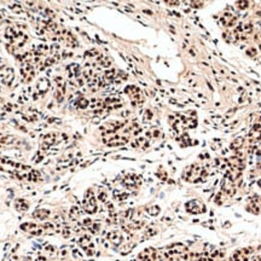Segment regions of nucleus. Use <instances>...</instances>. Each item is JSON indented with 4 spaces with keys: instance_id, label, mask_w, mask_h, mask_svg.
Wrapping results in <instances>:
<instances>
[{
    "instance_id": "1",
    "label": "nucleus",
    "mask_w": 261,
    "mask_h": 261,
    "mask_svg": "<svg viewBox=\"0 0 261 261\" xmlns=\"http://www.w3.org/2000/svg\"><path fill=\"white\" fill-rule=\"evenodd\" d=\"M5 37H7L9 44H10L13 49H20L28 41V35L22 31L14 28V27H10V28L7 29Z\"/></svg>"
},
{
    "instance_id": "2",
    "label": "nucleus",
    "mask_w": 261,
    "mask_h": 261,
    "mask_svg": "<svg viewBox=\"0 0 261 261\" xmlns=\"http://www.w3.org/2000/svg\"><path fill=\"white\" fill-rule=\"evenodd\" d=\"M207 177V172L203 167L201 166H190L184 172V179L190 183H199L205 181Z\"/></svg>"
},
{
    "instance_id": "3",
    "label": "nucleus",
    "mask_w": 261,
    "mask_h": 261,
    "mask_svg": "<svg viewBox=\"0 0 261 261\" xmlns=\"http://www.w3.org/2000/svg\"><path fill=\"white\" fill-rule=\"evenodd\" d=\"M82 207L85 209L86 213L89 214H96L98 209V205H97V200H96V196L92 190H87L85 196H83V201H82Z\"/></svg>"
},
{
    "instance_id": "4",
    "label": "nucleus",
    "mask_w": 261,
    "mask_h": 261,
    "mask_svg": "<svg viewBox=\"0 0 261 261\" xmlns=\"http://www.w3.org/2000/svg\"><path fill=\"white\" fill-rule=\"evenodd\" d=\"M225 254L220 250H213L209 253L195 254L193 255V261H224Z\"/></svg>"
},
{
    "instance_id": "5",
    "label": "nucleus",
    "mask_w": 261,
    "mask_h": 261,
    "mask_svg": "<svg viewBox=\"0 0 261 261\" xmlns=\"http://www.w3.org/2000/svg\"><path fill=\"white\" fill-rule=\"evenodd\" d=\"M21 229L23 231H26V232L31 233V235H34V236H40L43 235L45 232V230H51L52 227H51V225L49 224L47 226H43V225H39V224H33V223H25L21 225Z\"/></svg>"
},
{
    "instance_id": "6",
    "label": "nucleus",
    "mask_w": 261,
    "mask_h": 261,
    "mask_svg": "<svg viewBox=\"0 0 261 261\" xmlns=\"http://www.w3.org/2000/svg\"><path fill=\"white\" fill-rule=\"evenodd\" d=\"M125 92L127 94L128 96H130L131 101H132V104L133 106H139V104L143 103L144 98H143V94L142 91H140L139 89L136 86H128L126 87Z\"/></svg>"
},
{
    "instance_id": "7",
    "label": "nucleus",
    "mask_w": 261,
    "mask_h": 261,
    "mask_svg": "<svg viewBox=\"0 0 261 261\" xmlns=\"http://www.w3.org/2000/svg\"><path fill=\"white\" fill-rule=\"evenodd\" d=\"M185 209L190 214H202L206 212V206L203 205L202 201L200 200H191L187 202L185 205Z\"/></svg>"
},
{
    "instance_id": "8",
    "label": "nucleus",
    "mask_w": 261,
    "mask_h": 261,
    "mask_svg": "<svg viewBox=\"0 0 261 261\" xmlns=\"http://www.w3.org/2000/svg\"><path fill=\"white\" fill-rule=\"evenodd\" d=\"M103 142L109 146H120L128 142V136H120V134H112L103 138Z\"/></svg>"
},
{
    "instance_id": "9",
    "label": "nucleus",
    "mask_w": 261,
    "mask_h": 261,
    "mask_svg": "<svg viewBox=\"0 0 261 261\" xmlns=\"http://www.w3.org/2000/svg\"><path fill=\"white\" fill-rule=\"evenodd\" d=\"M14 77H15V73L13 68L4 65V67L0 69V82L2 83H4V85L7 86H10L11 82L14 81Z\"/></svg>"
},
{
    "instance_id": "10",
    "label": "nucleus",
    "mask_w": 261,
    "mask_h": 261,
    "mask_svg": "<svg viewBox=\"0 0 261 261\" xmlns=\"http://www.w3.org/2000/svg\"><path fill=\"white\" fill-rule=\"evenodd\" d=\"M79 245L89 256H92L95 254V244L89 236L85 235L81 237L79 239Z\"/></svg>"
},
{
    "instance_id": "11",
    "label": "nucleus",
    "mask_w": 261,
    "mask_h": 261,
    "mask_svg": "<svg viewBox=\"0 0 261 261\" xmlns=\"http://www.w3.org/2000/svg\"><path fill=\"white\" fill-rule=\"evenodd\" d=\"M251 251H253L251 248L238 249V250H236L235 253L231 255L230 261H248L251 255Z\"/></svg>"
},
{
    "instance_id": "12",
    "label": "nucleus",
    "mask_w": 261,
    "mask_h": 261,
    "mask_svg": "<svg viewBox=\"0 0 261 261\" xmlns=\"http://www.w3.org/2000/svg\"><path fill=\"white\" fill-rule=\"evenodd\" d=\"M158 251L154 248H148L139 254V261H157Z\"/></svg>"
},
{
    "instance_id": "13",
    "label": "nucleus",
    "mask_w": 261,
    "mask_h": 261,
    "mask_svg": "<svg viewBox=\"0 0 261 261\" xmlns=\"http://www.w3.org/2000/svg\"><path fill=\"white\" fill-rule=\"evenodd\" d=\"M67 71H68V75H69V77H70V79L77 80V82H79L80 85H82V80L80 79L81 69H80L79 64H75V63H73V64L68 65Z\"/></svg>"
},
{
    "instance_id": "14",
    "label": "nucleus",
    "mask_w": 261,
    "mask_h": 261,
    "mask_svg": "<svg viewBox=\"0 0 261 261\" xmlns=\"http://www.w3.org/2000/svg\"><path fill=\"white\" fill-rule=\"evenodd\" d=\"M21 71H22L23 77H25L27 81H31L35 75L34 65H33L32 62H29V61L25 62V64L22 65V70H21Z\"/></svg>"
},
{
    "instance_id": "15",
    "label": "nucleus",
    "mask_w": 261,
    "mask_h": 261,
    "mask_svg": "<svg viewBox=\"0 0 261 261\" xmlns=\"http://www.w3.org/2000/svg\"><path fill=\"white\" fill-rule=\"evenodd\" d=\"M124 185L128 189H136L140 185V178L139 177L134 176V174H131V176L125 177Z\"/></svg>"
},
{
    "instance_id": "16",
    "label": "nucleus",
    "mask_w": 261,
    "mask_h": 261,
    "mask_svg": "<svg viewBox=\"0 0 261 261\" xmlns=\"http://www.w3.org/2000/svg\"><path fill=\"white\" fill-rule=\"evenodd\" d=\"M220 21H221V25H223L224 27H226V28H232V27L236 25L237 19H236V16H233L232 14L226 13L223 15V17H221Z\"/></svg>"
},
{
    "instance_id": "17",
    "label": "nucleus",
    "mask_w": 261,
    "mask_h": 261,
    "mask_svg": "<svg viewBox=\"0 0 261 261\" xmlns=\"http://www.w3.org/2000/svg\"><path fill=\"white\" fill-rule=\"evenodd\" d=\"M50 89V82L46 77H41V79L38 80L37 82V91L40 96L45 95L47 92V90Z\"/></svg>"
},
{
    "instance_id": "18",
    "label": "nucleus",
    "mask_w": 261,
    "mask_h": 261,
    "mask_svg": "<svg viewBox=\"0 0 261 261\" xmlns=\"http://www.w3.org/2000/svg\"><path fill=\"white\" fill-rule=\"evenodd\" d=\"M62 40L64 41V44L67 45V46H70V47H75L77 46L76 41H75V38L73 37V35L70 34V33L67 32V31H63L62 32V35H61Z\"/></svg>"
},
{
    "instance_id": "19",
    "label": "nucleus",
    "mask_w": 261,
    "mask_h": 261,
    "mask_svg": "<svg viewBox=\"0 0 261 261\" xmlns=\"http://www.w3.org/2000/svg\"><path fill=\"white\" fill-rule=\"evenodd\" d=\"M108 238H109V241L115 245L121 244V242H122V235L120 232H118V231L110 232L109 235H108Z\"/></svg>"
},
{
    "instance_id": "20",
    "label": "nucleus",
    "mask_w": 261,
    "mask_h": 261,
    "mask_svg": "<svg viewBox=\"0 0 261 261\" xmlns=\"http://www.w3.org/2000/svg\"><path fill=\"white\" fill-rule=\"evenodd\" d=\"M15 207H16V209L19 212L25 213V212L28 211L29 205H28V202H27L26 200L19 199V200H16V202H15Z\"/></svg>"
},
{
    "instance_id": "21",
    "label": "nucleus",
    "mask_w": 261,
    "mask_h": 261,
    "mask_svg": "<svg viewBox=\"0 0 261 261\" xmlns=\"http://www.w3.org/2000/svg\"><path fill=\"white\" fill-rule=\"evenodd\" d=\"M33 217L39 219V220H45V219L50 217V211H46V209H38V211L33 213Z\"/></svg>"
},
{
    "instance_id": "22",
    "label": "nucleus",
    "mask_w": 261,
    "mask_h": 261,
    "mask_svg": "<svg viewBox=\"0 0 261 261\" xmlns=\"http://www.w3.org/2000/svg\"><path fill=\"white\" fill-rule=\"evenodd\" d=\"M90 102L86 100L85 97H79L76 100V107L77 108H81V109H85V108L89 107Z\"/></svg>"
},
{
    "instance_id": "23",
    "label": "nucleus",
    "mask_w": 261,
    "mask_h": 261,
    "mask_svg": "<svg viewBox=\"0 0 261 261\" xmlns=\"http://www.w3.org/2000/svg\"><path fill=\"white\" fill-rule=\"evenodd\" d=\"M158 212H160V208H158V207H156V206L151 207V208H149V213L151 215H157Z\"/></svg>"
},
{
    "instance_id": "24",
    "label": "nucleus",
    "mask_w": 261,
    "mask_h": 261,
    "mask_svg": "<svg viewBox=\"0 0 261 261\" xmlns=\"http://www.w3.org/2000/svg\"><path fill=\"white\" fill-rule=\"evenodd\" d=\"M249 5L248 2H237V7L239 9H245Z\"/></svg>"
},
{
    "instance_id": "25",
    "label": "nucleus",
    "mask_w": 261,
    "mask_h": 261,
    "mask_svg": "<svg viewBox=\"0 0 261 261\" xmlns=\"http://www.w3.org/2000/svg\"><path fill=\"white\" fill-rule=\"evenodd\" d=\"M251 261H261V256H254Z\"/></svg>"
},
{
    "instance_id": "26",
    "label": "nucleus",
    "mask_w": 261,
    "mask_h": 261,
    "mask_svg": "<svg viewBox=\"0 0 261 261\" xmlns=\"http://www.w3.org/2000/svg\"><path fill=\"white\" fill-rule=\"evenodd\" d=\"M4 65H5V64H4V62H3V59L0 58V69H2L3 67H4Z\"/></svg>"
}]
</instances>
